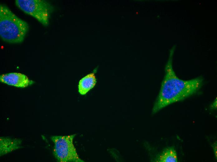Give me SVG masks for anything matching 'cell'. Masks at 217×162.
Returning <instances> with one entry per match:
<instances>
[{"instance_id": "cell-6", "label": "cell", "mask_w": 217, "mask_h": 162, "mask_svg": "<svg viewBox=\"0 0 217 162\" xmlns=\"http://www.w3.org/2000/svg\"><path fill=\"white\" fill-rule=\"evenodd\" d=\"M22 140L7 137L0 138V155L2 156L21 147Z\"/></svg>"}, {"instance_id": "cell-10", "label": "cell", "mask_w": 217, "mask_h": 162, "mask_svg": "<svg viewBox=\"0 0 217 162\" xmlns=\"http://www.w3.org/2000/svg\"><path fill=\"white\" fill-rule=\"evenodd\" d=\"M217 100L216 98L213 102L211 104L210 106V108L211 109L215 110L217 108Z\"/></svg>"}, {"instance_id": "cell-9", "label": "cell", "mask_w": 217, "mask_h": 162, "mask_svg": "<svg viewBox=\"0 0 217 162\" xmlns=\"http://www.w3.org/2000/svg\"><path fill=\"white\" fill-rule=\"evenodd\" d=\"M211 146L212 147L214 152L215 156V158L217 159V141H215L214 143Z\"/></svg>"}, {"instance_id": "cell-8", "label": "cell", "mask_w": 217, "mask_h": 162, "mask_svg": "<svg viewBox=\"0 0 217 162\" xmlns=\"http://www.w3.org/2000/svg\"><path fill=\"white\" fill-rule=\"evenodd\" d=\"M155 161L159 162H177V154L173 147H167L157 156Z\"/></svg>"}, {"instance_id": "cell-3", "label": "cell", "mask_w": 217, "mask_h": 162, "mask_svg": "<svg viewBox=\"0 0 217 162\" xmlns=\"http://www.w3.org/2000/svg\"><path fill=\"white\" fill-rule=\"evenodd\" d=\"M16 6L25 13L34 17L43 25L49 24L53 6L44 0H17Z\"/></svg>"}, {"instance_id": "cell-4", "label": "cell", "mask_w": 217, "mask_h": 162, "mask_svg": "<svg viewBox=\"0 0 217 162\" xmlns=\"http://www.w3.org/2000/svg\"><path fill=\"white\" fill-rule=\"evenodd\" d=\"M75 134L68 136H55L51 137L54 144L53 155L60 162H84L79 157L73 141Z\"/></svg>"}, {"instance_id": "cell-1", "label": "cell", "mask_w": 217, "mask_h": 162, "mask_svg": "<svg viewBox=\"0 0 217 162\" xmlns=\"http://www.w3.org/2000/svg\"><path fill=\"white\" fill-rule=\"evenodd\" d=\"M176 47L174 45L170 50L165 67L164 76L152 109L153 114L171 104L183 100L195 93L203 85L204 80L202 77L183 80L176 76L172 67Z\"/></svg>"}, {"instance_id": "cell-7", "label": "cell", "mask_w": 217, "mask_h": 162, "mask_svg": "<svg viewBox=\"0 0 217 162\" xmlns=\"http://www.w3.org/2000/svg\"><path fill=\"white\" fill-rule=\"evenodd\" d=\"M97 69V68H96L94 72L88 74L80 80L78 91L80 94H86L95 86L97 80L95 74Z\"/></svg>"}, {"instance_id": "cell-5", "label": "cell", "mask_w": 217, "mask_h": 162, "mask_svg": "<svg viewBox=\"0 0 217 162\" xmlns=\"http://www.w3.org/2000/svg\"><path fill=\"white\" fill-rule=\"evenodd\" d=\"M0 81L8 85L24 88L32 84L33 81L25 75L19 73H11L2 74Z\"/></svg>"}, {"instance_id": "cell-2", "label": "cell", "mask_w": 217, "mask_h": 162, "mask_svg": "<svg viewBox=\"0 0 217 162\" xmlns=\"http://www.w3.org/2000/svg\"><path fill=\"white\" fill-rule=\"evenodd\" d=\"M29 28L27 22L18 17L6 5L0 4V36L3 40L11 43H21Z\"/></svg>"}]
</instances>
